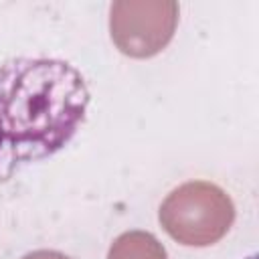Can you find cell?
<instances>
[{
  "label": "cell",
  "instance_id": "6da1fadb",
  "mask_svg": "<svg viewBox=\"0 0 259 259\" xmlns=\"http://www.w3.org/2000/svg\"><path fill=\"white\" fill-rule=\"evenodd\" d=\"M89 91L59 59H16L0 67V180L59 152L81 125Z\"/></svg>",
  "mask_w": 259,
  "mask_h": 259
},
{
  "label": "cell",
  "instance_id": "7a4b0ae2",
  "mask_svg": "<svg viewBox=\"0 0 259 259\" xmlns=\"http://www.w3.org/2000/svg\"><path fill=\"white\" fill-rule=\"evenodd\" d=\"M233 202L214 184L188 182L176 188L160 206L162 227L184 245H210L231 227Z\"/></svg>",
  "mask_w": 259,
  "mask_h": 259
},
{
  "label": "cell",
  "instance_id": "3957f363",
  "mask_svg": "<svg viewBox=\"0 0 259 259\" xmlns=\"http://www.w3.org/2000/svg\"><path fill=\"white\" fill-rule=\"evenodd\" d=\"M178 4L170 0H130L111 6V38L123 55L144 59L162 51L174 34Z\"/></svg>",
  "mask_w": 259,
  "mask_h": 259
},
{
  "label": "cell",
  "instance_id": "277c9868",
  "mask_svg": "<svg viewBox=\"0 0 259 259\" xmlns=\"http://www.w3.org/2000/svg\"><path fill=\"white\" fill-rule=\"evenodd\" d=\"M107 259H166V251L154 235L132 231L115 239Z\"/></svg>",
  "mask_w": 259,
  "mask_h": 259
},
{
  "label": "cell",
  "instance_id": "5b68a950",
  "mask_svg": "<svg viewBox=\"0 0 259 259\" xmlns=\"http://www.w3.org/2000/svg\"><path fill=\"white\" fill-rule=\"evenodd\" d=\"M24 259H69L61 253H55V251H34L30 255H26Z\"/></svg>",
  "mask_w": 259,
  "mask_h": 259
}]
</instances>
